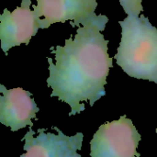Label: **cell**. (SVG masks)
I'll return each instance as SVG.
<instances>
[{"instance_id": "1", "label": "cell", "mask_w": 157, "mask_h": 157, "mask_svg": "<svg viewBox=\"0 0 157 157\" xmlns=\"http://www.w3.org/2000/svg\"><path fill=\"white\" fill-rule=\"evenodd\" d=\"M109 40L97 25L80 26L73 38L65 40L64 46L51 49L55 63L48 57L50 75L47 86L51 98H58L71 108L69 116L83 112L84 101L93 107L106 95L105 86L112 58L108 53Z\"/></svg>"}, {"instance_id": "2", "label": "cell", "mask_w": 157, "mask_h": 157, "mask_svg": "<svg viewBox=\"0 0 157 157\" xmlns=\"http://www.w3.org/2000/svg\"><path fill=\"white\" fill-rule=\"evenodd\" d=\"M121 40L114 58L131 77L157 84V29L144 14L119 21Z\"/></svg>"}, {"instance_id": "3", "label": "cell", "mask_w": 157, "mask_h": 157, "mask_svg": "<svg viewBox=\"0 0 157 157\" xmlns=\"http://www.w3.org/2000/svg\"><path fill=\"white\" fill-rule=\"evenodd\" d=\"M97 6V0H37L33 9L40 17L41 29L70 20L73 27L92 24L103 31L109 17L102 14L97 15L95 13Z\"/></svg>"}, {"instance_id": "4", "label": "cell", "mask_w": 157, "mask_h": 157, "mask_svg": "<svg viewBox=\"0 0 157 157\" xmlns=\"http://www.w3.org/2000/svg\"><path fill=\"white\" fill-rule=\"evenodd\" d=\"M141 140L132 121L122 115L98 128L90 142V156L140 157L137 148Z\"/></svg>"}, {"instance_id": "5", "label": "cell", "mask_w": 157, "mask_h": 157, "mask_svg": "<svg viewBox=\"0 0 157 157\" xmlns=\"http://www.w3.org/2000/svg\"><path fill=\"white\" fill-rule=\"evenodd\" d=\"M31 0H22L21 6L10 12L4 9L0 17V40L1 48L7 55L12 47L19 46L22 43L29 44L31 38L41 29L40 17L30 10Z\"/></svg>"}, {"instance_id": "6", "label": "cell", "mask_w": 157, "mask_h": 157, "mask_svg": "<svg viewBox=\"0 0 157 157\" xmlns=\"http://www.w3.org/2000/svg\"><path fill=\"white\" fill-rule=\"evenodd\" d=\"M58 134L46 133L45 129L38 130V135L29 127V131L22 139L25 142L23 150L25 154L20 157H82L77 151L82 149L84 134L67 136L57 127H52Z\"/></svg>"}, {"instance_id": "7", "label": "cell", "mask_w": 157, "mask_h": 157, "mask_svg": "<svg viewBox=\"0 0 157 157\" xmlns=\"http://www.w3.org/2000/svg\"><path fill=\"white\" fill-rule=\"evenodd\" d=\"M0 122L17 132L27 126L32 127V119L37 118L40 109L32 94L21 87L7 89L0 85Z\"/></svg>"}, {"instance_id": "8", "label": "cell", "mask_w": 157, "mask_h": 157, "mask_svg": "<svg viewBox=\"0 0 157 157\" xmlns=\"http://www.w3.org/2000/svg\"><path fill=\"white\" fill-rule=\"evenodd\" d=\"M127 15L139 17L144 11L143 0H119Z\"/></svg>"}, {"instance_id": "9", "label": "cell", "mask_w": 157, "mask_h": 157, "mask_svg": "<svg viewBox=\"0 0 157 157\" xmlns=\"http://www.w3.org/2000/svg\"><path fill=\"white\" fill-rule=\"evenodd\" d=\"M156 132H157V128H156Z\"/></svg>"}]
</instances>
